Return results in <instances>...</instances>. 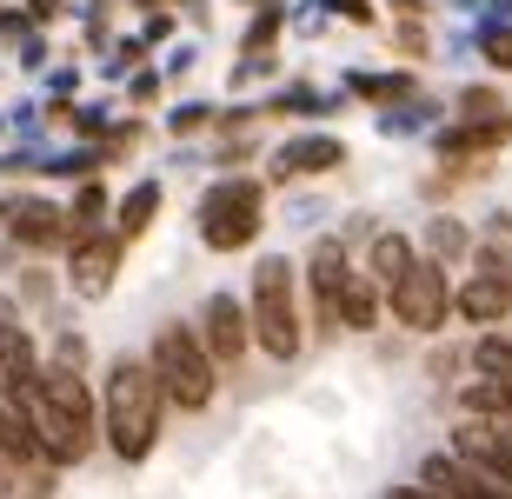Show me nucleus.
<instances>
[{
	"label": "nucleus",
	"mask_w": 512,
	"mask_h": 499,
	"mask_svg": "<svg viewBox=\"0 0 512 499\" xmlns=\"http://www.w3.org/2000/svg\"><path fill=\"white\" fill-rule=\"evenodd\" d=\"M373 267H380L386 280H399V273L413 267V260H406V240H380V253H373Z\"/></svg>",
	"instance_id": "11"
},
{
	"label": "nucleus",
	"mask_w": 512,
	"mask_h": 499,
	"mask_svg": "<svg viewBox=\"0 0 512 499\" xmlns=\"http://www.w3.org/2000/svg\"><path fill=\"white\" fill-rule=\"evenodd\" d=\"M114 267H120V253H114V240H94V247L80 253V267H74L80 293H107V280H114Z\"/></svg>",
	"instance_id": "8"
},
{
	"label": "nucleus",
	"mask_w": 512,
	"mask_h": 499,
	"mask_svg": "<svg viewBox=\"0 0 512 499\" xmlns=\"http://www.w3.org/2000/svg\"><path fill=\"white\" fill-rule=\"evenodd\" d=\"M340 247H320L313 253V300H320V327L333 320V307H340Z\"/></svg>",
	"instance_id": "6"
},
{
	"label": "nucleus",
	"mask_w": 512,
	"mask_h": 499,
	"mask_svg": "<svg viewBox=\"0 0 512 499\" xmlns=\"http://www.w3.org/2000/svg\"><path fill=\"white\" fill-rule=\"evenodd\" d=\"M373 313H380V307H373V287L346 293V320H353V327H373Z\"/></svg>",
	"instance_id": "12"
},
{
	"label": "nucleus",
	"mask_w": 512,
	"mask_h": 499,
	"mask_svg": "<svg viewBox=\"0 0 512 499\" xmlns=\"http://www.w3.org/2000/svg\"><path fill=\"white\" fill-rule=\"evenodd\" d=\"M160 380H167V393L180 406H207V393H213V360L193 346V333L187 327H167L160 333Z\"/></svg>",
	"instance_id": "2"
},
{
	"label": "nucleus",
	"mask_w": 512,
	"mask_h": 499,
	"mask_svg": "<svg viewBox=\"0 0 512 499\" xmlns=\"http://www.w3.org/2000/svg\"><path fill=\"white\" fill-rule=\"evenodd\" d=\"M153 380H147V366L127 360L114 366V380H107V426H114V446L127 453V460H140L153 446Z\"/></svg>",
	"instance_id": "1"
},
{
	"label": "nucleus",
	"mask_w": 512,
	"mask_h": 499,
	"mask_svg": "<svg viewBox=\"0 0 512 499\" xmlns=\"http://www.w3.org/2000/svg\"><path fill=\"white\" fill-rule=\"evenodd\" d=\"M147 213H153V193H133L127 213H120V233H140V227H147Z\"/></svg>",
	"instance_id": "13"
},
{
	"label": "nucleus",
	"mask_w": 512,
	"mask_h": 499,
	"mask_svg": "<svg viewBox=\"0 0 512 499\" xmlns=\"http://www.w3.org/2000/svg\"><path fill=\"white\" fill-rule=\"evenodd\" d=\"M493 60H499V67H512V34H499V40H493Z\"/></svg>",
	"instance_id": "14"
},
{
	"label": "nucleus",
	"mask_w": 512,
	"mask_h": 499,
	"mask_svg": "<svg viewBox=\"0 0 512 499\" xmlns=\"http://www.w3.org/2000/svg\"><path fill=\"white\" fill-rule=\"evenodd\" d=\"M207 353H213V360H240V313H233V300H213V313H207Z\"/></svg>",
	"instance_id": "7"
},
{
	"label": "nucleus",
	"mask_w": 512,
	"mask_h": 499,
	"mask_svg": "<svg viewBox=\"0 0 512 499\" xmlns=\"http://www.w3.org/2000/svg\"><path fill=\"white\" fill-rule=\"evenodd\" d=\"M479 373H493V380H512V346L486 340V346H479Z\"/></svg>",
	"instance_id": "10"
},
{
	"label": "nucleus",
	"mask_w": 512,
	"mask_h": 499,
	"mask_svg": "<svg viewBox=\"0 0 512 499\" xmlns=\"http://www.w3.org/2000/svg\"><path fill=\"white\" fill-rule=\"evenodd\" d=\"M253 220H260V207H253V187L213 193V207H207V240H213V247H240V240L253 233Z\"/></svg>",
	"instance_id": "4"
},
{
	"label": "nucleus",
	"mask_w": 512,
	"mask_h": 499,
	"mask_svg": "<svg viewBox=\"0 0 512 499\" xmlns=\"http://www.w3.org/2000/svg\"><path fill=\"white\" fill-rule=\"evenodd\" d=\"M506 307H512V287H506V280H473V287H466V300H459V313H466V320H499Z\"/></svg>",
	"instance_id": "9"
},
{
	"label": "nucleus",
	"mask_w": 512,
	"mask_h": 499,
	"mask_svg": "<svg viewBox=\"0 0 512 499\" xmlns=\"http://www.w3.org/2000/svg\"><path fill=\"white\" fill-rule=\"evenodd\" d=\"M260 340L273 360H293L300 353V327H293V300H286V267L266 260L260 267Z\"/></svg>",
	"instance_id": "3"
},
{
	"label": "nucleus",
	"mask_w": 512,
	"mask_h": 499,
	"mask_svg": "<svg viewBox=\"0 0 512 499\" xmlns=\"http://www.w3.org/2000/svg\"><path fill=\"white\" fill-rule=\"evenodd\" d=\"M439 313H446L439 273L433 267H406L399 273V320H406V327H439Z\"/></svg>",
	"instance_id": "5"
}]
</instances>
